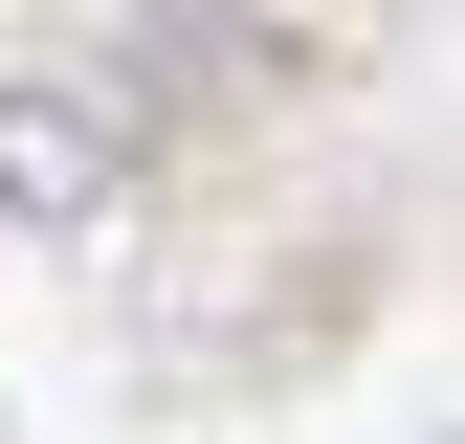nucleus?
<instances>
[{
    "mask_svg": "<svg viewBox=\"0 0 465 444\" xmlns=\"http://www.w3.org/2000/svg\"><path fill=\"white\" fill-rule=\"evenodd\" d=\"M0 200H23V222L111 200V111H89V89H0Z\"/></svg>",
    "mask_w": 465,
    "mask_h": 444,
    "instance_id": "1",
    "label": "nucleus"
}]
</instances>
